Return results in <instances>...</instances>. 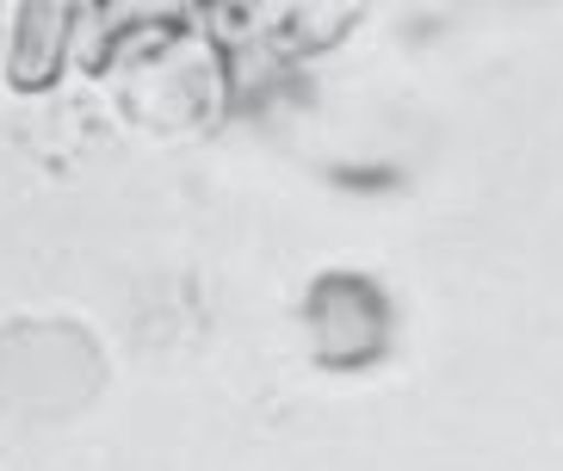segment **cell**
I'll return each mask as SVG.
<instances>
[{
  "mask_svg": "<svg viewBox=\"0 0 563 471\" xmlns=\"http://www.w3.org/2000/svg\"><path fill=\"white\" fill-rule=\"evenodd\" d=\"M106 391V348L75 317L0 322V416L68 421Z\"/></svg>",
  "mask_w": 563,
  "mask_h": 471,
  "instance_id": "cell-1",
  "label": "cell"
},
{
  "mask_svg": "<svg viewBox=\"0 0 563 471\" xmlns=\"http://www.w3.org/2000/svg\"><path fill=\"white\" fill-rule=\"evenodd\" d=\"M303 341L316 372H378L397 353V304L365 267H322L303 292Z\"/></svg>",
  "mask_w": 563,
  "mask_h": 471,
  "instance_id": "cell-2",
  "label": "cell"
},
{
  "mask_svg": "<svg viewBox=\"0 0 563 471\" xmlns=\"http://www.w3.org/2000/svg\"><path fill=\"white\" fill-rule=\"evenodd\" d=\"M81 7H56V0H32L13 13V44H7V81L13 94H51L68 68V44L81 25Z\"/></svg>",
  "mask_w": 563,
  "mask_h": 471,
  "instance_id": "cell-3",
  "label": "cell"
}]
</instances>
